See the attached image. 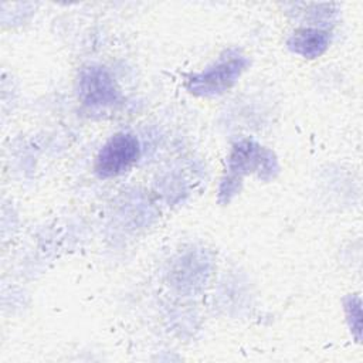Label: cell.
Wrapping results in <instances>:
<instances>
[{
	"instance_id": "7a4b0ae2",
	"label": "cell",
	"mask_w": 363,
	"mask_h": 363,
	"mask_svg": "<svg viewBox=\"0 0 363 363\" xmlns=\"http://www.w3.org/2000/svg\"><path fill=\"white\" fill-rule=\"evenodd\" d=\"M248 65L250 60L241 51L227 50L211 65L191 74L186 81V88L194 96H220L235 85Z\"/></svg>"
},
{
	"instance_id": "6da1fadb",
	"label": "cell",
	"mask_w": 363,
	"mask_h": 363,
	"mask_svg": "<svg viewBox=\"0 0 363 363\" xmlns=\"http://www.w3.org/2000/svg\"><path fill=\"white\" fill-rule=\"evenodd\" d=\"M274 152L252 139H241L233 145L227 157V172L218 189V200L228 203L240 190L242 177L257 173L262 180H269L278 173Z\"/></svg>"
},
{
	"instance_id": "3957f363",
	"label": "cell",
	"mask_w": 363,
	"mask_h": 363,
	"mask_svg": "<svg viewBox=\"0 0 363 363\" xmlns=\"http://www.w3.org/2000/svg\"><path fill=\"white\" fill-rule=\"evenodd\" d=\"M140 157V143L130 132H116L98 150L94 172L101 179H111L128 172Z\"/></svg>"
},
{
	"instance_id": "277c9868",
	"label": "cell",
	"mask_w": 363,
	"mask_h": 363,
	"mask_svg": "<svg viewBox=\"0 0 363 363\" xmlns=\"http://www.w3.org/2000/svg\"><path fill=\"white\" fill-rule=\"evenodd\" d=\"M78 99L89 111H101L121 101L115 78L102 65H86L78 74Z\"/></svg>"
},
{
	"instance_id": "8992f818",
	"label": "cell",
	"mask_w": 363,
	"mask_h": 363,
	"mask_svg": "<svg viewBox=\"0 0 363 363\" xmlns=\"http://www.w3.org/2000/svg\"><path fill=\"white\" fill-rule=\"evenodd\" d=\"M360 305L362 303H360L359 296L350 295L345 299L346 318H347L349 326L357 340H360V332H362V308H360Z\"/></svg>"
},
{
	"instance_id": "5b68a950",
	"label": "cell",
	"mask_w": 363,
	"mask_h": 363,
	"mask_svg": "<svg viewBox=\"0 0 363 363\" xmlns=\"http://www.w3.org/2000/svg\"><path fill=\"white\" fill-rule=\"evenodd\" d=\"M330 44V34L319 27L296 28L286 40V47L291 52L302 58L313 60L320 57Z\"/></svg>"
}]
</instances>
